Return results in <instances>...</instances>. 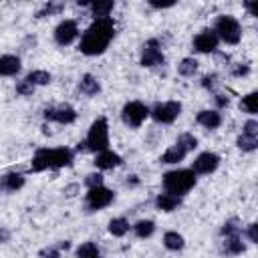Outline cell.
I'll return each instance as SVG.
<instances>
[{
	"mask_svg": "<svg viewBox=\"0 0 258 258\" xmlns=\"http://www.w3.org/2000/svg\"><path fill=\"white\" fill-rule=\"evenodd\" d=\"M115 34V24L111 18H97L83 34L81 38V46L79 50L83 54H89V56H95V54H101L105 52V48L109 46L111 38Z\"/></svg>",
	"mask_w": 258,
	"mask_h": 258,
	"instance_id": "1",
	"label": "cell"
},
{
	"mask_svg": "<svg viewBox=\"0 0 258 258\" xmlns=\"http://www.w3.org/2000/svg\"><path fill=\"white\" fill-rule=\"evenodd\" d=\"M194 185H196V173L191 169H175V171H167L163 175V187L167 194L181 198Z\"/></svg>",
	"mask_w": 258,
	"mask_h": 258,
	"instance_id": "2",
	"label": "cell"
},
{
	"mask_svg": "<svg viewBox=\"0 0 258 258\" xmlns=\"http://www.w3.org/2000/svg\"><path fill=\"white\" fill-rule=\"evenodd\" d=\"M85 145L87 149L91 151H105L109 147V125H107V119L105 117H99L91 129H89V135L85 139Z\"/></svg>",
	"mask_w": 258,
	"mask_h": 258,
	"instance_id": "3",
	"label": "cell"
},
{
	"mask_svg": "<svg viewBox=\"0 0 258 258\" xmlns=\"http://www.w3.org/2000/svg\"><path fill=\"white\" fill-rule=\"evenodd\" d=\"M216 36L222 38L226 44H238L240 38H242V28H240V22L234 18V16H220L216 20V28H214Z\"/></svg>",
	"mask_w": 258,
	"mask_h": 258,
	"instance_id": "4",
	"label": "cell"
},
{
	"mask_svg": "<svg viewBox=\"0 0 258 258\" xmlns=\"http://www.w3.org/2000/svg\"><path fill=\"white\" fill-rule=\"evenodd\" d=\"M181 113V103L177 101H167V103H157L149 115L157 121V123H173Z\"/></svg>",
	"mask_w": 258,
	"mask_h": 258,
	"instance_id": "5",
	"label": "cell"
},
{
	"mask_svg": "<svg viewBox=\"0 0 258 258\" xmlns=\"http://www.w3.org/2000/svg\"><path fill=\"white\" fill-rule=\"evenodd\" d=\"M147 115H149V109H147L143 103H139V101L127 103V105L123 107V111H121V119H123L129 127H139V125L147 119Z\"/></svg>",
	"mask_w": 258,
	"mask_h": 258,
	"instance_id": "6",
	"label": "cell"
},
{
	"mask_svg": "<svg viewBox=\"0 0 258 258\" xmlns=\"http://www.w3.org/2000/svg\"><path fill=\"white\" fill-rule=\"evenodd\" d=\"M163 60L165 58H163V52L159 48V42L155 38L147 40V44L141 50V64L143 67H159V64H163Z\"/></svg>",
	"mask_w": 258,
	"mask_h": 258,
	"instance_id": "7",
	"label": "cell"
},
{
	"mask_svg": "<svg viewBox=\"0 0 258 258\" xmlns=\"http://www.w3.org/2000/svg\"><path fill=\"white\" fill-rule=\"evenodd\" d=\"M113 198H115V194L111 189H107L103 185L101 187H93L87 194V206L91 210H101V208H107L113 202Z\"/></svg>",
	"mask_w": 258,
	"mask_h": 258,
	"instance_id": "8",
	"label": "cell"
},
{
	"mask_svg": "<svg viewBox=\"0 0 258 258\" xmlns=\"http://www.w3.org/2000/svg\"><path fill=\"white\" fill-rule=\"evenodd\" d=\"M44 119L46 121H56V123H73L77 119V113L71 105H60V107H48L44 109Z\"/></svg>",
	"mask_w": 258,
	"mask_h": 258,
	"instance_id": "9",
	"label": "cell"
},
{
	"mask_svg": "<svg viewBox=\"0 0 258 258\" xmlns=\"http://www.w3.org/2000/svg\"><path fill=\"white\" fill-rule=\"evenodd\" d=\"M79 34V28H77V22L75 20H62L56 28H54V40L58 44H71Z\"/></svg>",
	"mask_w": 258,
	"mask_h": 258,
	"instance_id": "10",
	"label": "cell"
},
{
	"mask_svg": "<svg viewBox=\"0 0 258 258\" xmlns=\"http://www.w3.org/2000/svg\"><path fill=\"white\" fill-rule=\"evenodd\" d=\"M220 165V157L212 151H206V153H200L191 165V171L194 173H212L216 167Z\"/></svg>",
	"mask_w": 258,
	"mask_h": 258,
	"instance_id": "11",
	"label": "cell"
},
{
	"mask_svg": "<svg viewBox=\"0 0 258 258\" xmlns=\"http://www.w3.org/2000/svg\"><path fill=\"white\" fill-rule=\"evenodd\" d=\"M218 36H216V32L214 30H210V28H206V30H202L196 38H194V46H196V50H200V52H214L216 48H218Z\"/></svg>",
	"mask_w": 258,
	"mask_h": 258,
	"instance_id": "12",
	"label": "cell"
},
{
	"mask_svg": "<svg viewBox=\"0 0 258 258\" xmlns=\"http://www.w3.org/2000/svg\"><path fill=\"white\" fill-rule=\"evenodd\" d=\"M93 163H95L99 169H113V167L121 165V155H117V153H113V151L105 149V151L97 153V157H95V161H93Z\"/></svg>",
	"mask_w": 258,
	"mask_h": 258,
	"instance_id": "13",
	"label": "cell"
},
{
	"mask_svg": "<svg viewBox=\"0 0 258 258\" xmlns=\"http://www.w3.org/2000/svg\"><path fill=\"white\" fill-rule=\"evenodd\" d=\"M20 71V58L14 54H4L0 56V75L2 77H12Z\"/></svg>",
	"mask_w": 258,
	"mask_h": 258,
	"instance_id": "14",
	"label": "cell"
},
{
	"mask_svg": "<svg viewBox=\"0 0 258 258\" xmlns=\"http://www.w3.org/2000/svg\"><path fill=\"white\" fill-rule=\"evenodd\" d=\"M179 204H181V198L173 196V194H159L157 200H155V206L159 210H163V212H173Z\"/></svg>",
	"mask_w": 258,
	"mask_h": 258,
	"instance_id": "15",
	"label": "cell"
},
{
	"mask_svg": "<svg viewBox=\"0 0 258 258\" xmlns=\"http://www.w3.org/2000/svg\"><path fill=\"white\" fill-rule=\"evenodd\" d=\"M198 123L204 125L206 129H216V127H220L222 117H220L218 111H200L198 113Z\"/></svg>",
	"mask_w": 258,
	"mask_h": 258,
	"instance_id": "16",
	"label": "cell"
},
{
	"mask_svg": "<svg viewBox=\"0 0 258 258\" xmlns=\"http://www.w3.org/2000/svg\"><path fill=\"white\" fill-rule=\"evenodd\" d=\"M79 89L85 95H97L101 91V85H99V81L93 75H83L81 77V83H79Z\"/></svg>",
	"mask_w": 258,
	"mask_h": 258,
	"instance_id": "17",
	"label": "cell"
},
{
	"mask_svg": "<svg viewBox=\"0 0 258 258\" xmlns=\"http://www.w3.org/2000/svg\"><path fill=\"white\" fill-rule=\"evenodd\" d=\"M111 10H113V2L111 0H97V2L91 4V12H93L95 20L97 18H109Z\"/></svg>",
	"mask_w": 258,
	"mask_h": 258,
	"instance_id": "18",
	"label": "cell"
},
{
	"mask_svg": "<svg viewBox=\"0 0 258 258\" xmlns=\"http://www.w3.org/2000/svg\"><path fill=\"white\" fill-rule=\"evenodd\" d=\"M24 185V177L20 173H6L2 177V187L8 189V191H16Z\"/></svg>",
	"mask_w": 258,
	"mask_h": 258,
	"instance_id": "19",
	"label": "cell"
},
{
	"mask_svg": "<svg viewBox=\"0 0 258 258\" xmlns=\"http://www.w3.org/2000/svg\"><path fill=\"white\" fill-rule=\"evenodd\" d=\"M183 157H185V151L175 143V145H171V147L161 155V161H163V163H179Z\"/></svg>",
	"mask_w": 258,
	"mask_h": 258,
	"instance_id": "20",
	"label": "cell"
},
{
	"mask_svg": "<svg viewBox=\"0 0 258 258\" xmlns=\"http://www.w3.org/2000/svg\"><path fill=\"white\" fill-rule=\"evenodd\" d=\"M163 244H165L167 250H181L185 242H183V236H181V234H177V232H167V234L163 236Z\"/></svg>",
	"mask_w": 258,
	"mask_h": 258,
	"instance_id": "21",
	"label": "cell"
},
{
	"mask_svg": "<svg viewBox=\"0 0 258 258\" xmlns=\"http://www.w3.org/2000/svg\"><path fill=\"white\" fill-rule=\"evenodd\" d=\"M109 232L113 236H125L129 232V222L125 218H113L109 222Z\"/></svg>",
	"mask_w": 258,
	"mask_h": 258,
	"instance_id": "22",
	"label": "cell"
},
{
	"mask_svg": "<svg viewBox=\"0 0 258 258\" xmlns=\"http://www.w3.org/2000/svg\"><path fill=\"white\" fill-rule=\"evenodd\" d=\"M133 228H135V234H137L139 238H149V236L155 232V224H153L151 220H139Z\"/></svg>",
	"mask_w": 258,
	"mask_h": 258,
	"instance_id": "23",
	"label": "cell"
},
{
	"mask_svg": "<svg viewBox=\"0 0 258 258\" xmlns=\"http://www.w3.org/2000/svg\"><path fill=\"white\" fill-rule=\"evenodd\" d=\"M224 252H226V254H242V252H244L242 240H240L238 236L226 238V242H224Z\"/></svg>",
	"mask_w": 258,
	"mask_h": 258,
	"instance_id": "24",
	"label": "cell"
},
{
	"mask_svg": "<svg viewBox=\"0 0 258 258\" xmlns=\"http://www.w3.org/2000/svg\"><path fill=\"white\" fill-rule=\"evenodd\" d=\"M99 256V248L95 242H85L77 248V258H95Z\"/></svg>",
	"mask_w": 258,
	"mask_h": 258,
	"instance_id": "25",
	"label": "cell"
},
{
	"mask_svg": "<svg viewBox=\"0 0 258 258\" xmlns=\"http://www.w3.org/2000/svg\"><path fill=\"white\" fill-rule=\"evenodd\" d=\"M24 81H28L32 87L34 85H48L50 83V75L46 71H32V73H28V77Z\"/></svg>",
	"mask_w": 258,
	"mask_h": 258,
	"instance_id": "26",
	"label": "cell"
},
{
	"mask_svg": "<svg viewBox=\"0 0 258 258\" xmlns=\"http://www.w3.org/2000/svg\"><path fill=\"white\" fill-rule=\"evenodd\" d=\"M236 145L242 149V151H254L256 147H258V137H254V135H240L238 137V141H236Z\"/></svg>",
	"mask_w": 258,
	"mask_h": 258,
	"instance_id": "27",
	"label": "cell"
},
{
	"mask_svg": "<svg viewBox=\"0 0 258 258\" xmlns=\"http://www.w3.org/2000/svg\"><path fill=\"white\" fill-rule=\"evenodd\" d=\"M196 71H198V60L196 58H183L177 64V73L183 75V77H191Z\"/></svg>",
	"mask_w": 258,
	"mask_h": 258,
	"instance_id": "28",
	"label": "cell"
},
{
	"mask_svg": "<svg viewBox=\"0 0 258 258\" xmlns=\"http://www.w3.org/2000/svg\"><path fill=\"white\" fill-rule=\"evenodd\" d=\"M177 145L187 153V151H194V149L198 147V139H196L191 133H181V135L177 137Z\"/></svg>",
	"mask_w": 258,
	"mask_h": 258,
	"instance_id": "29",
	"label": "cell"
},
{
	"mask_svg": "<svg viewBox=\"0 0 258 258\" xmlns=\"http://www.w3.org/2000/svg\"><path fill=\"white\" fill-rule=\"evenodd\" d=\"M242 107L250 113V115H256L258 113V93H250L242 99Z\"/></svg>",
	"mask_w": 258,
	"mask_h": 258,
	"instance_id": "30",
	"label": "cell"
},
{
	"mask_svg": "<svg viewBox=\"0 0 258 258\" xmlns=\"http://www.w3.org/2000/svg\"><path fill=\"white\" fill-rule=\"evenodd\" d=\"M222 234H224L226 238H230V236H238V234H240V226H238L234 220H230V222H226V224H224Z\"/></svg>",
	"mask_w": 258,
	"mask_h": 258,
	"instance_id": "31",
	"label": "cell"
},
{
	"mask_svg": "<svg viewBox=\"0 0 258 258\" xmlns=\"http://www.w3.org/2000/svg\"><path fill=\"white\" fill-rule=\"evenodd\" d=\"M85 183L89 185V189H93V187H101V185H103V175H101V173H91V175H87Z\"/></svg>",
	"mask_w": 258,
	"mask_h": 258,
	"instance_id": "32",
	"label": "cell"
},
{
	"mask_svg": "<svg viewBox=\"0 0 258 258\" xmlns=\"http://www.w3.org/2000/svg\"><path fill=\"white\" fill-rule=\"evenodd\" d=\"M64 6L62 4H46L40 12H38V18H42V16H46V14H56V12H60Z\"/></svg>",
	"mask_w": 258,
	"mask_h": 258,
	"instance_id": "33",
	"label": "cell"
},
{
	"mask_svg": "<svg viewBox=\"0 0 258 258\" xmlns=\"http://www.w3.org/2000/svg\"><path fill=\"white\" fill-rule=\"evenodd\" d=\"M244 135H254V137H258V123L254 121V119H250V121H246L244 123V131H242Z\"/></svg>",
	"mask_w": 258,
	"mask_h": 258,
	"instance_id": "34",
	"label": "cell"
},
{
	"mask_svg": "<svg viewBox=\"0 0 258 258\" xmlns=\"http://www.w3.org/2000/svg\"><path fill=\"white\" fill-rule=\"evenodd\" d=\"M32 91H34V87L28 83V81H20L18 85H16V93H20V95H32Z\"/></svg>",
	"mask_w": 258,
	"mask_h": 258,
	"instance_id": "35",
	"label": "cell"
},
{
	"mask_svg": "<svg viewBox=\"0 0 258 258\" xmlns=\"http://www.w3.org/2000/svg\"><path fill=\"white\" fill-rule=\"evenodd\" d=\"M216 81H218V75H206V77L202 79V87L214 89V87H216Z\"/></svg>",
	"mask_w": 258,
	"mask_h": 258,
	"instance_id": "36",
	"label": "cell"
},
{
	"mask_svg": "<svg viewBox=\"0 0 258 258\" xmlns=\"http://www.w3.org/2000/svg\"><path fill=\"white\" fill-rule=\"evenodd\" d=\"M246 234H248V240L250 242H258V226L256 224H250L248 230H246Z\"/></svg>",
	"mask_w": 258,
	"mask_h": 258,
	"instance_id": "37",
	"label": "cell"
},
{
	"mask_svg": "<svg viewBox=\"0 0 258 258\" xmlns=\"http://www.w3.org/2000/svg\"><path fill=\"white\" fill-rule=\"evenodd\" d=\"M40 258H60V254L56 248H44L40 250Z\"/></svg>",
	"mask_w": 258,
	"mask_h": 258,
	"instance_id": "38",
	"label": "cell"
},
{
	"mask_svg": "<svg viewBox=\"0 0 258 258\" xmlns=\"http://www.w3.org/2000/svg\"><path fill=\"white\" fill-rule=\"evenodd\" d=\"M248 73H250V67H248V64H240V67L234 69V75H236V77H240V75H248Z\"/></svg>",
	"mask_w": 258,
	"mask_h": 258,
	"instance_id": "39",
	"label": "cell"
},
{
	"mask_svg": "<svg viewBox=\"0 0 258 258\" xmlns=\"http://www.w3.org/2000/svg\"><path fill=\"white\" fill-rule=\"evenodd\" d=\"M153 8H169V6H173V2H155V0H151L149 2Z\"/></svg>",
	"mask_w": 258,
	"mask_h": 258,
	"instance_id": "40",
	"label": "cell"
},
{
	"mask_svg": "<svg viewBox=\"0 0 258 258\" xmlns=\"http://www.w3.org/2000/svg\"><path fill=\"white\" fill-rule=\"evenodd\" d=\"M216 103H218L220 107H226L230 101H228V97H224V95H216Z\"/></svg>",
	"mask_w": 258,
	"mask_h": 258,
	"instance_id": "41",
	"label": "cell"
},
{
	"mask_svg": "<svg viewBox=\"0 0 258 258\" xmlns=\"http://www.w3.org/2000/svg\"><path fill=\"white\" fill-rule=\"evenodd\" d=\"M8 238H10V232L4 230V228H0V242H6Z\"/></svg>",
	"mask_w": 258,
	"mask_h": 258,
	"instance_id": "42",
	"label": "cell"
},
{
	"mask_svg": "<svg viewBox=\"0 0 258 258\" xmlns=\"http://www.w3.org/2000/svg\"><path fill=\"white\" fill-rule=\"evenodd\" d=\"M246 8L250 10V14H252V16H256V4H252V2H246Z\"/></svg>",
	"mask_w": 258,
	"mask_h": 258,
	"instance_id": "43",
	"label": "cell"
},
{
	"mask_svg": "<svg viewBox=\"0 0 258 258\" xmlns=\"http://www.w3.org/2000/svg\"><path fill=\"white\" fill-rule=\"evenodd\" d=\"M69 246H71V244H69V242H67V240H64V242H60V244H58V248H64V250H67V248H69Z\"/></svg>",
	"mask_w": 258,
	"mask_h": 258,
	"instance_id": "44",
	"label": "cell"
},
{
	"mask_svg": "<svg viewBox=\"0 0 258 258\" xmlns=\"http://www.w3.org/2000/svg\"><path fill=\"white\" fill-rule=\"evenodd\" d=\"M95 258H101V256H95Z\"/></svg>",
	"mask_w": 258,
	"mask_h": 258,
	"instance_id": "45",
	"label": "cell"
}]
</instances>
